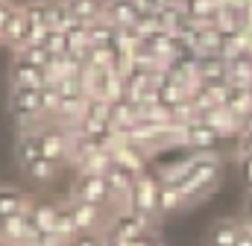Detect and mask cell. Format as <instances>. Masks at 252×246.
I'll list each match as a JSON object with an SVG mask.
<instances>
[{"mask_svg":"<svg viewBox=\"0 0 252 246\" xmlns=\"http://www.w3.org/2000/svg\"><path fill=\"white\" fill-rule=\"evenodd\" d=\"M9 79H12V85H32V88L56 85L53 76L47 73V67H38V64H32L30 59H24L18 53H15V59L9 64Z\"/></svg>","mask_w":252,"mask_h":246,"instance_id":"cell-5","label":"cell"},{"mask_svg":"<svg viewBox=\"0 0 252 246\" xmlns=\"http://www.w3.org/2000/svg\"><path fill=\"white\" fill-rule=\"evenodd\" d=\"M241 170H244V179H247V187L252 190V155H241Z\"/></svg>","mask_w":252,"mask_h":246,"instance_id":"cell-27","label":"cell"},{"mask_svg":"<svg viewBox=\"0 0 252 246\" xmlns=\"http://www.w3.org/2000/svg\"><path fill=\"white\" fill-rule=\"evenodd\" d=\"M59 161H53V158H38V161H32L30 167H24V173H27V179H32V182H38V184H47V182H53L56 179V173H59Z\"/></svg>","mask_w":252,"mask_h":246,"instance_id":"cell-17","label":"cell"},{"mask_svg":"<svg viewBox=\"0 0 252 246\" xmlns=\"http://www.w3.org/2000/svg\"><path fill=\"white\" fill-rule=\"evenodd\" d=\"M15 155H18V164H21V170H24V167H30L32 161L44 158V147H41V132H38V129L21 132L18 144H15Z\"/></svg>","mask_w":252,"mask_h":246,"instance_id":"cell-9","label":"cell"},{"mask_svg":"<svg viewBox=\"0 0 252 246\" xmlns=\"http://www.w3.org/2000/svg\"><path fill=\"white\" fill-rule=\"evenodd\" d=\"M241 155H252V132H241Z\"/></svg>","mask_w":252,"mask_h":246,"instance_id":"cell-29","label":"cell"},{"mask_svg":"<svg viewBox=\"0 0 252 246\" xmlns=\"http://www.w3.org/2000/svg\"><path fill=\"white\" fill-rule=\"evenodd\" d=\"M138 176H141V173H135V170H129V167H124V164L112 161V167L106 170V182H109V187H112L115 199H118V196H129V190L135 187Z\"/></svg>","mask_w":252,"mask_h":246,"instance_id":"cell-11","label":"cell"},{"mask_svg":"<svg viewBox=\"0 0 252 246\" xmlns=\"http://www.w3.org/2000/svg\"><path fill=\"white\" fill-rule=\"evenodd\" d=\"M70 208H73V217H76L79 232H100V223H106L103 205H94V202H85V199H73L70 196Z\"/></svg>","mask_w":252,"mask_h":246,"instance_id":"cell-8","label":"cell"},{"mask_svg":"<svg viewBox=\"0 0 252 246\" xmlns=\"http://www.w3.org/2000/svg\"><path fill=\"white\" fill-rule=\"evenodd\" d=\"M158 187H161V182H156L153 176H147V173H141L138 176V182H135V187L129 190V205L126 208H132L135 214H141L144 220H156V217H161V208H158Z\"/></svg>","mask_w":252,"mask_h":246,"instance_id":"cell-1","label":"cell"},{"mask_svg":"<svg viewBox=\"0 0 252 246\" xmlns=\"http://www.w3.org/2000/svg\"><path fill=\"white\" fill-rule=\"evenodd\" d=\"M12 12H15V6L9 0H0V41H3V32H6V24H9Z\"/></svg>","mask_w":252,"mask_h":246,"instance_id":"cell-26","label":"cell"},{"mask_svg":"<svg viewBox=\"0 0 252 246\" xmlns=\"http://www.w3.org/2000/svg\"><path fill=\"white\" fill-rule=\"evenodd\" d=\"M30 196L12 184H0V214L3 217H12V214H27L30 211Z\"/></svg>","mask_w":252,"mask_h":246,"instance_id":"cell-12","label":"cell"},{"mask_svg":"<svg viewBox=\"0 0 252 246\" xmlns=\"http://www.w3.org/2000/svg\"><path fill=\"white\" fill-rule=\"evenodd\" d=\"M30 220L38 226V229H56V214H59V205L53 202H30Z\"/></svg>","mask_w":252,"mask_h":246,"instance_id":"cell-19","label":"cell"},{"mask_svg":"<svg viewBox=\"0 0 252 246\" xmlns=\"http://www.w3.org/2000/svg\"><path fill=\"white\" fill-rule=\"evenodd\" d=\"M141 12L144 9L138 6V0H109V6H106V18L121 30H129L141 18Z\"/></svg>","mask_w":252,"mask_h":246,"instance_id":"cell-10","label":"cell"},{"mask_svg":"<svg viewBox=\"0 0 252 246\" xmlns=\"http://www.w3.org/2000/svg\"><path fill=\"white\" fill-rule=\"evenodd\" d=\"M121 35V27H115L109 18L91 24V47H115Z\"/></svg>","mask_w":252,"mask_h":246,"instance_id":"cell-16","label":"cell"},{"mask_svg":"<svg viewBox=\"0 0 252 246\" xmlns=\"http://www.w3.org/2000/svg\"><path fill=\"white\" fill-rule=\"evenodd\" d=\"M185 205H188V199H185V193L176 184L161 182V187H158V208H161V214H173V211H179Z\"/></svg>","mask_w":252,"mask_h":246,"instance_id":"cell-18","label":"cell"},{"mask_svg":"<svg viewBox=\"0 0 252 246\" xmlns=\"http://www.w3.org/2000/svg\"><path fill=\"white\" fill-rule=\"evenodd\" d=\"M182 138H185V144H188L190 150H196V153H211L217 144H220V132L211 126L208 121H202V118H193L190 123L182 126Z\"/></svg>","mask_w":252,"mask_h":246,"instance_id":"cell-6","label":"cell"},{"mask_svg":"<svg viewBox=\"0 0 252 246\" xmlns=\"http://www.w3.org/2000/svg\"><path fill=\"white\" fill-rule=\"evenodd\" d=\"M73 199H85V202H94V205H109L115 202V193L106 182V176L100 173H85V170H76V179H73V190H70Z\"/></svg>","mask_w":252,"mask_h":246,"instance_id":"cell-2","label":"cell"},{"mask_svg":"<svg viewBox=\"0 0 252 246\" xmlns=\"http://www.w3.org/2000/svg\"><path fill=\"white\" fill-rule=\"evenodd\" d=\"M241 229H244V223H238V220H217L208 232V246H235Z\"/></svg>","mask_w":252,"mask_h":246,"instance_id":"cell-15","label":"cell"},{"mask_svg":"<svg viewBox=\"0 0 252 246\" xmlns=\"http://www.w3.org/2000/svg\"><path fill=\"white\" fill-rule=\"evenodd\" d=\"M223 106H229L232 112H238L244 118L252 109V85L250 82H229V91H226Z\"/></svg>","mask_w":252,"mask_h":246,"instance_id":"cell-14","label":"cell"},{"mask_svg":"<svg viewBox=\"0 0 252 246\" xmlns=\"http://www.w3.org/2000/svg\"><path fill=\"white\" fill-rule=\"evenodd\" d=\"M235 246H252V226H250V223H244V229H241L238 244H235Z\"/></svg>","mask_w":252,"mask_h":246,"instance_id":"cell-28","label":"cell"},{"mask_svg":"<svg viewBox=\"0 0 252 246\" xmlns=\"http://www.w3.org/2000/svg\"><path fill=\"white\" fill-rule=\"evenodd\" d=\"M59 238H64L67 244L79 235V226H76V217H73V208H70V202H62L59 205V214H56V229H53Z\"/></svg>","mask_w":252,"mask_h":246,"instance_id":"cell-20","label":"cell"},{"mask_svg":"<svg viewBox=\"0 0 252 246\" xmlns=\"http://www.w3.org/2000/svg\"><path fill=\"white\" fill-rule=\"evenodd\" d=\"M59 100H62L59 85H44V88H41V112H44L47 121L56 118V112H59Z\"/></svg>","mask_w":252,"mask_h":246,"instance_id":"cell-23","label":"cell"},{"mask_svg":"<svg viewBox=\"0 0 252 246\" xmlns=\"http://www.w3.org/2000/svg\"><path fill=\"white\" fill-rule=\"evenodd\" d=\"M150 232V220H144L141 214H135L132 208L118 211L112 220H109V241H141L144 235Z\"/></svg>","mask_w":252,"mask_h":246,"instance_id":"cell-4","label":"cell"},{"mask_svg":"<svg viewBox=\"0 0 252 246\" xmlns=\"http://www.w3.org/2000/svg\"><path fill=\"white\" fill-rule=\"evenodd\" d=\"M188 173H190V179H193V184L208 196V193L220 184L223 164H220V158L211 155V153H196V155L188 158Z\"/></svg>","mask_w":252,"mask_h":246,"instance_id":"cell-3","label":"cell"},{"mask_svg":"<svg viewBox=\"0 0 252 246\" xmlns=\"http://www.w3.org/2000/svg\"><path fill=\"white\" fill-rule=\"evenodd\" d=\"M18 56H24V59H30L32 64H38V67H50V62H53V53L44 47V44H27V47H21V50H15Z\"/></svg>","mask_w":252,"mask_h":246,"instance_id":"cell-22","label":"cell"},{"mask_svg":"<svg viewBox=\"0 0 252 246\" xmlns=\"http://www.w3.org/2000/svg\"><path fill=\"white\" fill-rule=\"evenodd\" d=\"M73 21L76 18H73L67 0H50V30H67Z\"/></svg>","mask_w":252,"mask_h":246,"instance_id":"cell-21","label":"cell"},{"mask_svg":"<svg viewBox=\"0 0 252 246\" xmlns=\"http://www.w3.org/2000/svg\"><path fill=\"white\" fill-rule=\"evenodd\" d=\"M3 226H6V217L0 214V244H3Z\"/></svg>","mask_w":252,"mask_h":246,"instance_id":"cell-30","label":"cell"},{"mask_svg":"<svg viewBox=\"0 0 252 246\" xmlns=\"http://www.w3.org/2000/svg\"><path fill=\"white\" fill-rule=\"evenodd\" d=\"M67 6H70V12H73L76 21H82V24H97V21L106 18L109 0H67Z\"/></svg>","mask_w":252,"mask_h":246,"instance_id":"cell-13","label":"cell"},{"mask_svg":"<svg viewBox=\"0 0 252 246\" xmlns=\"http://www.w3.org/2000/svg\"><path fill=\"white\" fill-rule=\"evenodd\" d=\"M38 226L30 220V214H12L3 226V246H32Z\"/></svg>","mask_w":252,"mask_h":246,"instance_id":"cell-7","label":"cell"},{"mask_svg":"<svg viewBox=\"0 0 252 246\" xmlns=\"http://www.w3.org/2000/svg\"><path fill=\"white\" fill-rule=\"evenodd\" d=\"M67 246H106V244H103L100 232H79V235H76Z\"/></svg>","mask_w":252,"mask_h":246,"instance_id":"cell-25","label":"cell"},{"mask_svg":"<svg viewBox=\"0 0 252 246\" xmlns=\"http://www.w3.org/2000/svg\"><path fill=\"white\" fill-rule=\"evenodd\" d=\"M44 47H47L53 56H67V53H70V41H67L64 30H50L47 38H44Z\"/></svg>","mask_w":252,"mask_h":246,"instance_id":"cell-24","label":"cell"}]
</instances>
